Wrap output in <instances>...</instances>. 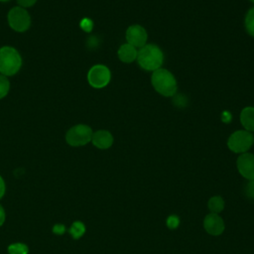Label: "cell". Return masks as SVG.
<instances>
[{"label": "cell", "mask_w": 254, "mask_h": 254, "mask_svg": "<svg viewBox=\"0 0 254 254\" xmlns=\"http://www.w3.org/2000/svg\"><path fill=\"white\" fill-rule=\"evenodd\" d=\"M117 55H118V58L121 62L126 63V64H130V63L134 62L135 60H137L138 51L135 47L126 43V44H123V45L120 46V48L118 49Z\"/></svg>", "instance_id": "obj_12"}, {"label": "cell", "mask_w": 254, "mask_h": 254, "mask_svg": "<svg viewBox=\"0 0 254 254\" xmlns=\"http://www.w3.org/2000/svg\"><path fill=\"white\" fill-rule=\"evenodd\" d=\"M187 98H185L182 94H179V95H176L175 97H174V99H173V101H174V104L176 105V106H178V107H184L185 105H186V103H187V100H186Z\"/></svg>", "instance_id": "obj_22"}, {"label": "cell", "mask_w": 254, "mask_h": 254, "mask_svg": "<svg viewBox=\"0 0 254 254\" xmlns=\"http://www.w3.org/2000/svg\"><path fill=\"white\" fill-rule=\"evenodd\" d=\"M125 36H126L127 43L132 45L136 49L142 48L143 46H145L148 39L147 31L145 30V28H143L140 25H132L128 27L126 30Z\"/></svg>", "instance_id": "obj_8"}, {"label": "cell", "mask_w": 254, "mask_h": 254, "mask_svg": "<svg viewBox=\"0 0 254 254\" xmlns=\"http://www.w3.org/2000/svg\"><path fill=\"white\" fill-rule=\"evenodd\" d=\"M7 1H9V0H0V2H7Z\"/></svg>", "instance_id": "obj_27"}, {"label": "cell", "mask_w": 254, "mask_h": 254, "mask_svg": "<svg viewBox=\"0 0 254 254\" xmlns=\"http://www.w3.org/2000/svg\"><path fill=\"white\" fill-rule=\"evenodd\" d=\"M10 89V81L7 76L0 74V99L4 98Z\"/></svg>", "instance_id": "obj_18"}, {"label": "cell", "mask_w": 254, "mask_h": 254, "mask_svg": "<svg viewBox=\"0 0 254 254\" xmlns=\"http://www.w3.org/2000/svg\"><path fill=\"white\" fill-rule=\"evenodd\" d=\"M79 26L80 28L85 31V32H90L92 30V27H93V23L90 19L88 18H83L80 23H79Z\"/></svg>", "instance_id": "obj_20"}, {"label": "cell", "mask_w": 254, "mask_h": 254, "mask_svg": "<svg viewBox=\"0 0 254 254\" xmlns=\"http://www.w3.org/2000/svg\"><path fill=\"white\" fill-rule=\"evenodd\" d=\"M240 122L244 130L254 132V107L246 106L240 112Z\"/></svg>", "instance_id": "obj_13"}, {"label": "cell", "mask_w": 254, "mask_h": 254, "mask_svg": "<svg viewBox=\"0 0 254 254\" xmlns=\"http://www.w3.org/2000/svg\"><path fill=\"white\" fill-rule=\"evenodd\" d=\"M37 0H17V3L19 4L20 7L22 8H28V7H32L36 4Z\"/></svg>", "instance_id": "obj_23"}, {"label": "cell", "mask_w": 254, "mask_h": 254, "mask_svg": "<svg viewBox=\"0 0 254 254\" xmlns=\"http://www.w3.org/2000/svg\"><path fill=\"white\" fill-rule=\"evenodd\" d=\"M68 232L73 239H79L85 232V226L81 221H74L71 224Z\"/></svg>", "instance_id": "obj_15"}, {"label": "cell", "mask_w": 254, "mask_h": 254, "mask_svg": "<svg viewBox=\"0 0 254 254\" xmlns=\"http://www.w3.org/2000/svg\"><path fill=\"white\" fill-rule=\"evenodd\" d=\"M7 250L9 254H28L29 253V247L26 244L21 242L10 244Z\"/></svg>", "instance_id": "obj_16"}, {"label": "cell", "mask_w": 254, "mask_h": 254, "mask_svg": "<svg viewBox=\"0 0 254 254\" xmlns=\"http://www.w3.org/2000/svg\"><path fill=\"white\" fill-rule=\"evenodd\" d=\"M65 232V226L64 224H56L53 226V233L57 235H62Z\"/></svg>", "instance_id": "obj_24"}, {"label": "cell", "mask_w": 254, "mask_h": 254, "mask_svg": "<svg viewBox=\"0 0 254 254\" xmlns=\"http://www.w3.org/2000/svg\"><path fill=\"white\" fill-rule=\"evenodd\" d=\"M7 21L10 28L19 33L27 31L31 26V16L29 12L20 6L13 7L8 12Z\"/></svg>", "instance_id": "obj_6"}, {"label": "cell", "mask_w": 254, "mask_h": 254, "mask_svg": "<svg viewBox=\"0 0 254 254\" xmlns=\"http://www.w3.org/2000/svg\"><path fill=\"white\" fill-rule=\"evenodd\" d=\"M151 83L154 89L163 96L171 97L177 93L178 83L174 74L166 68H158L153 71Z\"/></svg>", "instance_id": "obj_1"}, {"label": "cell", "mask_w": 254, "mask_h": 254, "mask_svg": "<svg viewBox=\"0 0 254 254\" xmlns=\"http://www.w3.org/2000/svg\"><path fill=\"white\" fill-rule=\"evenodd\" d=\"M236 167L239 174L246 180L254 179V155L250 153L240 154L236 161Z\"/></svg>", "instance_id": "obj_9"}, {"label": "cell", "mask_w": 254, "mask_h": 254, "mask_svg": "<svg viewBox=\"0 0 254 254\" xmlns=\"http://www.w3.org/2000/svg\"><path fill=\"white\" fill-rule=\"evenodd\" d=\"M253 144H254V136H253Z\"/></svg>", "instance_id": "obj_28"}, {"label": "cell", "mask_w": 254, "mask_h": 254, "mask_svg": "<svg viewBox=\"0 0 254 254\" xmlns=\"http://www.w3.org/2000/svg\"><path fill=\"white\" fill-rule=\"evenodd\" d=\"M5 218H6L5 210H4L3 206L0 204V226H2L3 223L5 222Z\"/></svg>", "instance_id": "obj_26"}, {"label": "cell", "mask_w": 254, "mask_h": 254, "mask_svg": "<svg viewBox=\"0 0 254 254\" xmlns=\"http://www.w3.org/2000/svg\"><path fill=\"white\" fill-rule=\"evenodd\" d=\"M203 228L209 235L218 236L224 231L225 223L219 214L209 212L203 219Z\"/></svg>", "instance_id": "obj_10"}, {"label": "cell", "mask_w": 254, "mask_h": 254, "mask_svg": "<svg viewBox=\"0 0 254 254\" xmlns=\"http://www.w3.org/2000/svg\"><path fill=\"white\" fill-rule=\"evenodd\" d=\"M244 192L248 198L254 199V179L248 181V183L245 186Z\"/></svg>", "instance_id": "obj_19"}, {"label": "cell", "mask_w": 254, "mask_h": 254, "mask_svg": "<svg viewBox=\"0 0 254 254\" xmlns=\"http://www.w3.org/2000/svg\"><path fill=\"white\" fill-rule=\"evenodd\" d=\"M93 131L86 124H77L69 128L65 134V141L71 147L84 146L91 142Z\"/></svg>", "instance_id": "obj_4"}, {"label": "cell", "mask_w": 254, "mask_h": 254, "mask_svg": "<svg viewBox=\"0 0 254 254\" xmlns=\"http://www.w3.org/2000/svg\"><path fill=\"white\" fill-rule=\"evenodd\" d=\"M250 1H251V2H253V3H254V0H250Z\"/></svg>", "instance_id": "obj_29"}, {"label": "cell", "mask_w": 254, "mask_h": 254, "mask_svg": "<svg viewBox=\"0 0 254 254\" xmlns=\"http://www.w3.org/2000/svg\"><path fill=\"white\" fill-rule=\"evenodd\" d=\"M5 190H6V186H5V182L3 180V178L0 176V198H2L5 194Z\"/></svg>", "instance_id": "obj_25"}, {"label": "cell", "mask_w": 254, "mask_h": 254, "mask_svg": "<svg viewBox=\"0 0 254 254\" xmlns=\"http://www.w3.org/2000/svg\"><path fill=\"white\" fill-rule=\"evenodd\" d=\"M253 145V135L246 130H237L233 132L228 140L227 147L236 154L246 153Z\"/></svg>", "instance_id": "obj_5"}, {"label": "cell", "mask_w": 254, "mask_h": 254, "mask_svg": "<svg viewBox=\"0 0 254 254\" xmlns=\"http://www.w3.org/2000/svg\"><path fill=\"white\" fill-rule=\"evenodd\" d=\"M244 25H245V29L247 31V33L254 37V7L251 8L246 16H245V21H244Z\"/></svg>", "instance_id": "obj_17"}, {"label": "cell", "mask_w": 254, "mask_h": 254, "mask_svg": "<svg viewBox=\"0 0 254 254\" xmlns=\"http://www.w3.org/2000/svg\"><path fill=\"white\" fill-rule=\"evenodd\" d=\"M179 223H180L179 217L176 216V215H171V216H169V218H168V220H167V225H168V227L171 228V229L176 228V227L179 225Z\"/></svg>", "instance_id": "obj_21"}, {"label": "cell", "mask_w": 254, "mask_h": 254, "mask_svg": "<svg viewBox=\"0 0 254 254\" xmlns=\"http://www.w3.org/2000/svg\"><path fill=\"white\" fill-rule=\"evenodd\" d=\"M22 64V57L15 48L9 46L0 48V74L7 77L16 74Z\"/></svg>", "instance_id": "obj_3"}, {"label": "cell", "mask_w": 254, "mask_h": 254, "mask_svg": "<svg viewBox=\"0 0 254 254\" xmlns=\"http://www.w3.org/2000/svg\"><path fill=\"white\" fill-rule=\"evenodd\" d=\"M113 136L112 134L107 130H97L93 132L91 137V143L94 147L105 150L112 146L113 144Z\"/></svg>", "instance_id": "obj_11"}, {"label": "cell", "mask_w": 254, "mask_h": 254, "mask_svg": "<svg viewBox=\"0 0 254 254\" xmlns=\"http://www.w3.org/2000/svg\"><path fill=\"white\" fill-rule=\"evenodd\" d=\"M137 62L143 69L154 71L162 66L164 55L158 46L154 44H146L140 48L137 55Z\"/></svg>", "instance_id": "obj_2"}, {"label": "cell", "mask_w": 254, "mask_h": 254, "mask_svg": "<svg viewBox=\"0 0 254 254\" xmlns=\"http://www.w3.org/2000/svg\"><path fill=\"white\" fill-rule=\"evenodd\" d=\"M111 78L109 68L104 64H95L87 72V81L94 88L105 87Z\"/></svg>", "instance_id": "obj_7"}, {"label": "cell", "mask_w": 254, "mask_h": 254, "mask_svg": "<svg viewBox=\"0 0 254 254\" xmlns=\"http://www.w3.org/2000/svg\"><path fill=\"white\" fill-rule=\"evenodd\" d=\"M224 199L220 195H213L207 201V208L211 213L219 214L224 209Z\"/></svg>", "instance_id": "obj_14"}]
</instances>
